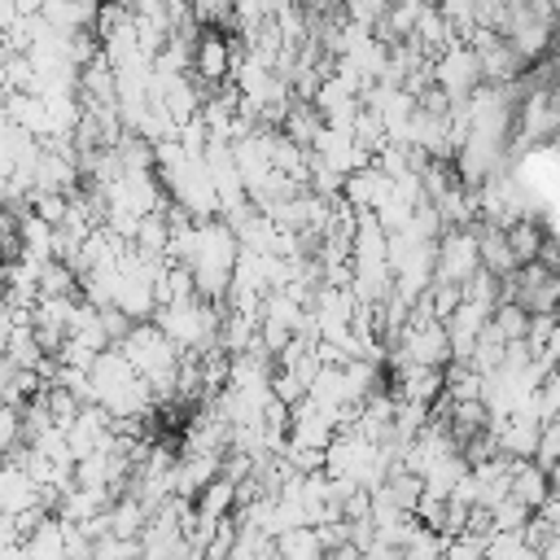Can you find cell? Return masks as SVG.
Listing matches in <instances>:
<instances>
[{"label": "cell", "instance_id": "1", "mask_svg": "<svg viewBox=\"0 0 560 560\" xmlns=\"http://www.w3.org/2000/svg\"><path fill=\"white\" fill-rule=\"evenodd\" d=\"M433 83L451 96V105H455V101H468V96L486 83L477 48H472L468 39H455L451 48H442V52L433 57Z\"/></svg>", "mask_w": 560, "mask_h": 560}, {"label": "cell", "instance_id": "2", "mask_svg": "<svg viewBox=\"0 0 560 560\" xmlns=\"http://www.w3.org/2000/svg\"><path fill=\"white\" fill-rule=\"evenodd\" d=\"M394 368L398 363H433L446 368L451 363V328L446 319H407L402 337L394 341Z\"/></svg>", "mask_w": 560, "mask_h": 560}, {"label": "cell", "instance_id": "3", "mask_svg": "<svg viewBox=\"0 0 560 560\" xmlns=\"http://www.w3.org/2000/svg\"><path fill=\"white\" fill-rule=\"evenodd\" d=\"M477 267H481L477 232H472V228H446V232L438 236V276H433V280L468 284Z\"/></svg>", "mask_w": 560, "mask_h": 560}, {"label": "cell", "instance_id": "4", "mask_svg": "<svg viewBox=\"0 0 560 560\" xmlns=\"http://www.w3.org/2000/svg\"><path fill=\"white\" fill-rule=\"evenodd\" d=\"M311 153H315L319 162H328L332 171H341V175H350V171H359V166H368V162H372V153L359 144L354 127H332V122H324V127H319V136H315V144H311Z\"/></svg>", "mask_w": 560, "mask_h": 560}, {"label": "cell", "instance_id": "5", "mask_svg": "<svg viewBox=\"0 0 560 560\" xmlns=\"http://www.w3.org/2000/svg\"><path fill=\"white\" fill-rule=\"evenodd\" d=\"M31 508H44V486L26 472L22 459H9L4 472H0V512L22 516V512H31Z\"/></svg>", "mask_w": 560, "mask_h": 560}, {"label": "cell", "instance_id": "6", "mask_svg": "<svg viewBox=\"0 0 560 560\" xmlns=\"http://www.w3.org/2000/svg\"><path fill=\"white\" fill-rule=\"evenodd\" d=\"M232 66H236V44H228L219 31H201L197 35V52H192V70L206 79V83H223L232 79Z\"/></svg>", "mask_w": 560, "mask_h": 560}, {"label": "cell", "instance_id": "7", "mask_svg": "<svg viewBox=\"0 0 560 560\" xmlns=\"http://www.w3.org/2000/svg\"><path fill=\"white\" fill-rule=\"evenodd\" d=\"M389 192H394V175H385L376 162L350 171V175H346V188H341V197H346L354 210H376Z\"/></svg>", "mask_w": 560, "mask_h": 560}, {"label": "cell", "instance_id": "8", "mask_svg": "<svg viewBox=\"0 0 560 560\" xmlns=\"http://www.w3.org/2000/svg\"><path fill=\"white\" fill-rule=\"evenodd\" d=\"M394 389H398V398L433 402L438 394H446V372L433 368V363H398L394 368Z\"/></svg>", "mask_w": 560, "mask_h": 560}, {"label": "cell", "instance_id": "9", "mask_svg": "<svg viewBox=\"0 0 560 560\" xmlns=\"http://www.w3.org/2000/svg\"><path fill=\"white\" fill-rule=\"evenodd\" d=\"M512 494L525 499V503L538 512V508L551 499V468L538 464L534 455H529V459H516V468H512Z\"/></svg>", "mask_w": 560, "mask_h": 560}, {"label": "cell", "instance_id": "10", "mask_svg": "<svg viewBox=\"0 0 560 560\" xmlns=\"http://www.w3.org/2000/svg\"><path fill=\"white\" fill-rule=\"evenodd\" d=\"M407 39H416L429 57H438V52H442V48H451L459 35H455V26L446 22V13H442L438 4H424V9H420V18H416V31H411Z\"/></svg>", "mask_w": 560, "mask_h": 560}, {"label": "cell", "instance_id": "11", "mask_svg": "<svg viewBox=\"0 0 560 560\" xmlns=\"http://www.w3.org/2000/svg\"><path fill=\"white\" fill-rule=\"evenodd\" d=\"M22 551H26V560H66V556H70V551H66V521H61V516H44V521L26 534Z\"/></svg>", "mask_w": 560, "mask_h": 560}, {"label": "cell", "instance_id": "12", "mask_svg": "<svg viewBox=\"0 0 560 560\" xmlns=\"http://www.w3.org/2000/svg\"><path fill=\"white\" fill-rule=\"evenodd\" d=\"M13 122H22L35 136H52V118H48V101L39 92H9V114Z\"/></svg>", "mask_w": 560, "mask_h": 560}, {"label": "cell", "instance_id": "13", "mask_svg": "<svg viewBox=\"0 0 560 560\" xmlns=\"http://www.w3.org/2000/svg\"><path fill=\"white\" fill-rule=\"evenodd\" d=\"M276 551L289 556V560H315L319 551H328V542H324L319 525H298V529H284L276 538Z\"/></svg>", "mask_w": 560, "mask_h": 560}, {"label": "cell", "instance_id": "14", "mask_svg": "<svg viewBox=\"0 0 560 560\" xmlns=\"http://www.w3.org/2000/svg\"><path fill=\"white\" fill-rule=\"evenodd\" d=\"M508 241H512V254H516V262H534V258L542 254V241H547V232L534 223V214H525V219L508 223Z\"/></svg>", "mask_w": 560, "mask_h": 560}, {"label": "cell", "instance_id": "15", "mask_svg": "<svg viewBox=\"0 0 560 560\" xmlns=\"http://www.w3.org/2000/svg\"><path fill=\"white\" fill-rule=\"evenodd\" d=\"M490 319H494V328H499L508 341H516V337H525V332H529V311H525V302H512V298H508V302H499V306H494V315H490Z\"/></svg>", "mask_w": 560, "mask_h": 560}, {"label": "cell", "instance_id": "16", "mask_svg": "<svg viewBox=\"0 0 560 560\" xmlns=\"http://www.w3.org/2000/svg\"><path fill=\"white\" fill-rule=\"evenodd\" d=\"M534 538L529 529H494L486 542V556H534Z\"/></svg>", "mask_w": 560, "mask_h": 560}, {"label": "cell", "instance_id": "17", "mask_svg": "<svg viewBox=\"0 0 560 560\" xmlns=\"http://www.w3.org/2000/svg\"><path fill=\"white\" fill-rule=\"evenodd\" d=\"M477 4H481V0H438V9L446 13V22L455 26V35H459V39H468V35L481 26Z\"/></svg>", "mask_w": 560, "mask_h": 560}, {"label": "cell", "instance_id": "18", "mask_svg": "<svg viewBox=\"0 0 560 560\" xmlns=\"http://www.w3.org/2000/svg\"><path fill=\"white\" fill-rule=\"evenodd\" d=\"M389 4H394V0H346V18H350V22H363V26L376 31V26L385 22Z\"/></svg>", "mask_w": 560, "mask_h": 560}, {"label": "cell", "instance_id": "19", "mask_svg": "<svg viewBox=\"0 0 560 560\" xmlns=\"http://www.w3.org/2000/svg\"><path fill=\"white\" fill-rule=\"evenodd\" d=\"M538 464H560V420H547L542 424V442H538V455H534Z\"/></svg>", "mask_w": 560, "mask_h": 560}, {"label": "cell", "instance_id": "20", "mask_svg": "<svg viewBox=\"0 0 560 560\" xmlns=\"http://www.w3.org/2000/svg\"><path fill=\"white\" fill-rule=\"evenodd\" d=\"M232 551H236V525L223 516L219 529H214V538H210V547H206V556L219 560V556H232Z\"/></svg>", "mask_w": 560, "mask_h": 560}]
</instances>
